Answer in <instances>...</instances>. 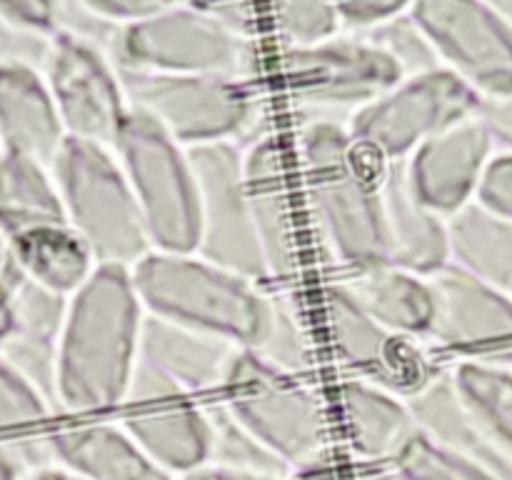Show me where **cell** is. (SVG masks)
Segmentation results:
<instances>
[{
	"label": "cell",
	"mask_w": 512,
	"mask_h": 480,
	"mask_svg": "<svg viewBox=\"0 0 512 480\" xmlns=\"http://www.w3.org/2000/svg\"><path fill=\"white\" fill-rule=\"evenodd\" d=\"M450 378L475 418L512 453V368L458 360V365L450 370Z\"/></svg>",
	"instance_id": "obj_31"
},
{
	"label": "cell",
	"mask_w": 512,
	"mask_h": 480,
	"mask_svg": "<svg viewBox=\"0 0 512 480\" xmlns=\"http://www.w3.org/2000/svg\"><path fill=\"white\" fill-rule=\"evenodd\" d=\"M80 3L88 5L100 18L123 28V25L155 18V15L165 13V10L175 8V5H183L185 0H80Z\"/></svg>",
	"instance_id": "obj_41"
},
{
	"label": "cell",
	"mask_w": 512,
	"mask_h": 480,
	"mask_svg": "<svg viewBox=\"0 0 512 480\" xmlns=\"http://www.w3.org/2000/svg\"><path fill=\"white\" fill-rule=\"evenodd\" d=\"M13 333V313H10V303L5 290L0 288V343Z\"/></svg>",
	"instance_id": "obj_47"
},
{
	"label": "cell",
	"mask_w": 512,
	"mask_h": 480,
	"mask_svg": "<svg viewBox=\"0 0 512 480\" xmlns=\"http://www.w3.org/2000/svg\"><path fill=\"white\" fill-rule=\"evenodd\" d=\"M115 423L170 475H188L208 465V420L203 400L138 363L115 410Z\"/></svg>",
	"instance_id": "obj_14"
},
{
	"label": "cell",
	"mask_w": 512,
	"mask_h": 480,
	"mask_svg": "<svg viewBox=\"0 0 512 480\" xmlns=\"http://www.w3.org/2000/svg\"><path fill=\"white\" fill-rule=\"evenodd\" d=\"M238 350V345L218 335L203 333V330L188 328V325L173 323L158 315H143L138 363L158 370L198 398L218 393Z\"/></svg>",
	"instance_id": "obj_20"
},
{
	"label": "cell",
	"mask_w": 512,
	"mask_h": 480,
	"mask_svg": "<svg viewBox=\"0 0 512 480\" xmlns=\"http://www.w3.org/2000/svg\"><path fill=\"white\" fill-rule=\"evenodd\" d=\"M53 33L23 28L0 15V65H28L43 70Z\"/></svg>",
	"instance_id": "obj_38"
},
{
	"label": "cell",
	"mask_w": 512,
	"mask_h": 480,
	"mask_svg": "<svg viewBox=\"0 0 512 480\" xmlns=\"http://www.w3.org/2000/svg\"><path fill=\"white\" fill-rule=\"evenodd\" d=\"M338 408L350 458L390 465L418 433L408 400L383 388L345 378L338 385Z\"/></svg>",
	"instance_id": "obj_24"
},
{
	"label": "cell",
	"mask_w": 512,
	"mask_h": 480,
	"mask_svg": "<svg viewBox=\"0 0 512 480\" xmlns=\"http://www.w3.org/2000/svg\"><path fill=\"white\" fill-rule=\"evenodd\" d=\"M110 148L138 200L153 250L195 253L198 188L188 150L138 108H128Z\"/></svg>",
	"instance_id": "obj_8"
},
{
	"label": "cell",
	"mask_w": 512,
	"mask_h": 480,
	"mask_svg": "<svg viewBox=\"0 0 512 480\" xmlns=\"http://www.w3.org/2000/svg\"><path fill=\"white\" fill-rule=\"evenodd\" d=\"M510 368H512V365H510Z\"/></svg>",
	"instance_id": "obj_52"
},
{
	"label": "cell",
	"mask_w": 512,
	"mask_h": 480,
	"mask_svg": "<svg viewBox=\"0 0 512 480\" xmlns=\"http://www.w3.org/2000/svg\"><path fill=\"white\" fill-rule=\"evenodd\" d=\"M488 3L493 5V8L498 10L505 20H508V25L512 28V0H488Z\"/></svg>",
	"instance_id": "obj_50"
},
{
	"label": "cell",
	"mask_w": 512,
	"mask_h": 480,
	"mask_svg": "<svg viewBox=\"0 0 512 480\" xmlns=\"http://www.w3.org/2000/svg\"><path fill=\"white\" fill-rule=\"evenodd\" d=\"M10 260H13V245H10L8 235L0 230V270H3Z\"/></svg>",
	"instance_id": "obj_48"
},
{
	"label": "cell",
	"mask_w": 512,
	"mask_h": 480,
	"mask_svg": "<svg viewBox=\"0 0 512 480\" xmlns=\"http://www.w3.org/2000/svg\"><path fill=\"white\" fill-rule=\"evenodd\" d=\"M480 98L448 68L403 75L345 123L353 143L375 163L408 160L425 140L475 118Z\"/></svg>",
	"instance_id": "obj_10"
},
{
	"label": "cell",
	"mask_w": 512,
	"mask_h": 480,
	"mask_svg": "<svg viewBox=\"0 0 512 480\" xmlns=\"http://www.w3.org/2000/svg\"><path fill=\"white\" fill-rule=\"evenodd\" d=\"M258 353L265 363L275 365L290 375H305L313 370L315 348L310 340L308 325L298 313V305L280 293H270V313L260 338Z\"/></svg>",
	"instance_id": "obj_34"
},
{
	"label": "cell",
	"mask_w": 512,
	"mask_h": 480,
	"mask_svg": "<svg viewBox=\"0 0 512 480\" xmlns=\"http://www.w3.org/2000/svg\"><path fill=\"white\" fill-rule=\"evenodd\" d=\"M55 415V405L0 360V455L23 478L55 465L50 448Z\"/></svg>",
	"instance_id": "obj_26"
},
{
	"label": "cell",
	"mask_w": 512,
	"mask_h": 480,
	"mask_svg": "<svg viewBox=\"0 0 512 480\" xmlns=\"http://www.w3.org/2000/svg\"><path fill=\"white\" fill-rule=\"evenodd\" d=\"M380 200L390 263L423 278H433L448 268V220L418 200L403 160L385 163L380 170Z\"/></svg>",
	"instance_id": "obj_19"
},
{
	"label": "cell",
	"mask_w": 512,
	"mask_h": 480,
	"mask_svg": "<svg viewBox=\"0 0 512 480\" xmlns=\"http://www.w3.org/2000/svg\"><path fill=\"white\" fill-rule=\"evenodd\" d=\"M55 465L88 480H178L113 420H78L55 425L50 433Z\"/></svg>",
	"instance_id": "obj_22"
},
{
	"label": "cell",
	"mask_w": 512,
	"mask_h": 480,
	"mask_svg": "<svg viewBox=\"0 0 512 480\" xmlns=\"http://www.w3.org/2000/svg\"><path fill=\"white\" fill-rule=\"evenodd\" d=\"M0 288L8 295L10 313H13V333L58 340L70 298L53 293L50 288L40 285L38 280L25 275L23 268L15 263V255L0 270Z\"/></svg>",
	"instance_id": "obj_32"
},
{
	"label": "cell",
	"mask_w": 512,
	"mask_h": 480,
	"mask_svg": "<svg viewBox=\"0 0 512 480\" xmlns=\"http://www.w3.org/2000/svg\"><path fill=\"white\" fill-rule=\"evenodd\" d=\"M390 470L395 480H498L480 465L440 448L420 430L390 460Z\"/></svg>",
	"instance_id": "obj_35"
},
{
	"label": "cell",
	"mask_w": 512,
	"mask_h": 480,
	"mask_svg": "<svg viewBox=\"0 0 512 480\" xmlns=\"http://www.w3.org/2000/svg\"><path fill=\"white\" fill-rule=\"evenodd\" d=\"M205 420H208V465L238 473L280 475L290 478L293 470L270 448H265L220 398L203 400Z\"/></svg>",
	"instance_id": "obj_30"
},
{
	"label": "cell",
	"mask_w": 512,
	"mask_h": 480,
	"mask_svg": "<svg viewBox=\"0 0 512 480\" xmlns=\"http://www.w3.org/2000/svg\"><path fill=\"white\" fill-rule=\"evenodd\" d=\"M360 35L370 40L373 45H378L383 53H388L395 60L403 75H415L425 73V70L443 68L438 63V55L430 48L428 38L423 35V30L415 25V20L410 18V13L398 15L393 20H385V23L373 25V28L363 30Z\"/></svg>",
	"instance_id": "obj_37"
},
{
	"label": "cell",
	"mask_w": 512,
	"mask_h": 480,
	"mask_svg": "<svg viewBox=\"0 0 512 480\" xmlns=\"http://www.w3.org/2000/svg\"><path fill=\"white\" fill-rule=\"evenodd\" d=\"M43 78L68 138L113 145L130 105L108 50L55 30Z\"/></svg>",
	"instance_id": "obj_15"
},
{
	"label": "cell",
	"mask_w": 512,
	"mask_h": 480,
	"mask_svg": "<svg viewBox=\"0 0 512 480\" xmlns=\"http://www.w3.org/2000/svg\"><path fill=\"white\" fill-rule=\"evenodd\" d=\"M185 5L218 20L220 25L253 40V43H265L260 0H185Z\"/></svg>",
	"instance_id": "obj_39"
},
{
	"label": "cell",
	"mask_w": 512,
	"mask_h": 480,
	"mask_svg": "<svg viewBox=\"0 0 512 480\" xmlns=\"http://www.w3.org/2000/svg\"><path fill=\"white\" fill-rule=\"evenodd\" d=\"M265 43L275 48L313 45L343 33L335 0H263Z\"/></svg>",
	"instance_id": "obj_33"
},
{
	"label": "cell",
	"mask_w": 512,
	"mask_h": 480,
	"mask_svg": "<svg viewBox=\"0 0 512 480\" xmlns=\"http://www.w3.org/2000/svg\"><path fill=\"white\" fill-rule=\"evenodd\" d=\"M270 75L298 120H340L393 88L403 70L360 33L275 48Z\"/></svg>",
	"instance_id": "obj_6"
},
{
	"label": "cell",
	"mask_w": 512,
	"mask_h": 480,
	"mask_svg": "<svg viewBox=\"0 0 512 480\" xmlns=\"http://www.w3.org/2000/svg\"><path fill=\"white\" fill-rule=\"evenodd\" d=\"M435 323L430 340L460 360L512 365V295L448 265L430 278Z\"/></svg>",
	"instance_id": "obj_16"
},
{
	"label": "cell",
	"mask_w": 512,
	"mask_h": 480,
	"mask_svg": "<svg viewBox=\"0 0 512 480\" xmlns=\"http://www.w3.org/2000/svg\"><path fill=\"white\" fill-rule=\"evenodd\" d=\"M10 245L25 275L65 298L78 293L98 268L95 255L68 223L20 233Z\"/></svg>",
	"instance_id": "obj_28"
},
{
	"label": "cell",
	"mask_w": 512,
	"mask_h": 480,
	"mask_svg": "<svg viewBox=\"0 0 512 480\" xmlns=\"http://www.w3.org/2000/svg\"><path fill=\"white\" fill-rule=\"evenodd\" d=\"M0 155H3V145H0Z\"/></svg>",
	"instance_id": "obj_51"
},
{
	"label": "cell",
	"mask_w": 512,
	"mask_h": 480,
	"mask_svg": "<svg viewBox=\"0 0 512 480\" xmlns=\"http://www.w3.org/2000/svg\"><path fill=\"white\" fill-rule=\"evenodd\" d=\"M0 360L40 390L58 410V340L10 333L0 343Z\"/></svg>",
	"instance_id": "obj_36"
},
{
	"label": "cell",
	"mask_w": 512,
	"mask_h": 480,
	"mask_svg": "<svg viewBox=\"0 0 512 480\" xmlns=\"http://www.w3.org/2000/svg\"><path fill=\"white\" fill-rule=\"evenodd\" d=\"M320 300L330 350L348 378L408 400L440 373L418 340L405 338L375 320L343 280L325 283Z\"/></svg>",
	"instance_id": "obj_11"
},
{
	"label": "cell",
	"mask_w": 512,
	"mask_h": 480,
	"mask_svg": "<svg viewBox=\"0 0 512 480\" xmlns=\"http://www.w3.org/2000/svg\"><path fill=\"white\" fill-rule=\"evenodd\" d=\"M495 153L498 148L493 135L475 115L425 140L403 165L418 200L443 218H450L478 200L480 183Z\"/></svg>",
	"instance_id": "obj_18"
},
{
	"label": "cell",
	"mask_w": 512,
	"mask_h": 480,
	"mask_svg": "<svg viewBox=\"0 0 512 480\" xmlns=\"http://www.w3.org/2000/svg\"><path fill=\"white\" fill-rule=\"evenodd\" d=\"M198 188V248L210 263L250 280H268L245 193L243 148L213 143L185 148Z\"/></svg>",
	"instance_id": "obj_13"
},
{
	"label": "cell",
	"mask_w": 512,
	"mask_h": 480,
	"mask_svg": "<svg viewBox=\"0 0 512 480\" xmlns=\"http://www.w3.org/2000/svg\"><path fill=\"white\" fill-rule=\"evenodd\" d=\"M130 275L145 313L218 335L238 348H258L270 313V293L258 280L198 253L165 250H150Z\"/></svg>",
	"instance_id": "obj_3"
},
{
	"label": "cell",
	"mask_w": 512,
	"mask_h": 480,
	"mask_svg": "<svg viewBox=\"0 0 512 480\" xmlns=\"http://www.w3.org/2000/svg\"><path fill=\"white\" fill-rule=\"evenodd\" d=\"M130 108L143 110L183 148L233 143L248 148L273 133L263 85L215 75L120 68Z\"/></svg>",
	"instance_id": "obj_4"
},
{
	"label": "cell",
	"mask_w": 512,
	"mask_h": 480,
	"mask_svg": "<svg viewBox=\"0 0 512 480\" xmlns=\"http://www.w3.org/2000/svg\"><path fill=\"white\" fill-rule=\"evenodd\" d=\"M445 220L450 265L512 295V220L480 200Z\"/></svg>",
	"instance_id": "obj_27"
},
{
	"label": "cell",
	"mask_w": 512,
	"mask_h": 480,
	"mask_svg": "<svg viewBox=\"0 0 512 480\" xmlns=\"http://www.w3.org/2000/svg\"><path fill=\"white\" fill-rule=\"evenodd\" d=\"M50 170L65 220L98 265L130 270L153 250L138 200L110 145L68 138Z\"/></svg>",
	"instance_id": "obj_5"
},
{
	"label": "cell",
	"mask_w": 512,
	"mask_h": 480,
	"mask_svg": "<svg viewBox=\"0 0 512 480\" xmlns=\"http://www.w3.org/2000/svg\"><path fill=\"white\" fill-rule=\"evenodd\" d=\"M113 60L120 68L170 75H215L263 85L260 43L233 33L190 5L123 25Z\"/></svg>",
	"instance_id": "obj_9"
},
{
	"label": "cell",
	"mask_w": 512,
	"mask_h": 480,
	"mask_svg": "<svg viewBox=\"0 0 512 480\" xmlns=\"http://www.w3.org/2000/svg\"><path fill=\"white\" fill-rule=\"evenodd\" d=\"M23 480H88V478H83V475L63 468V465H48V468L35 470V473L25 475Z\"/></svg>",
	"instance_id": "obj_46"
},
{
	"label": "cell",
	"mask_w": 512,
	"mask_h": 480,
	"mask_svg": "<svg viewBox=\"0 0 512 480\" xmlns=\"http://www.w3.org/2000/svg\"><path fill=\"white\" fill-rule=\"evenodd\" d=\"M218 398L290 470L330 453V420L318 390L300 375L265 363L253 350L235 353Z\"/></svg>",
	"instance_id": "obj_7"
},
{
	"label": "cell",
	"mask_w": 512,
	"mask_h": 480,
	"mask_svg": "<svg viewBox=\"0 0 512 480\" xmlns=\"http://www.w3.org/2000/svg\"><path fill=\"white\" fill-rule=\"evenodd\" d=\"M308 213L320 240L348 273L390 263L380 170L343 120H300L295 135Z\"/></svg>",
	"instance_id": "obj_2"
},
{
	"label": "cell",
	"mask_w": 512,
	"mask_h": 480,
	"mask_svg": "<svg viewBox=\"0 0 512 480\" xmlns=\"http://www.w3.org/2000/svg\"><path fill=\"white\" fill-rule=\"evenodd\" d=\"M68 140L43 70L0 65V145L50 165Z\"/></svg>",
	"instance_id": "obj_23"
},
{
	"label": "cell",
	"mask_w": 512,
	"mask_h": 480,
	"mask_svg": "<svg viewBox=\"0 0 512 480\" xmlns=\"http://www.w3.org/2000/svg\"><path fill=\"white\" fill-rule=\"evenodd\" d=\"M68 223L50 165L18 153L0 155V230L15 238L45 225Z\"/></svg>",
	"instance_id": "obj_29"
},
{
	"label": "cell",
	"mask_w": 512,
	"mask_h": 480,
	"mask_svg": "<svg viewBox=\"0 0 512 480\" xmlns=\"http://www.w3.org/2000/svg\"><path fill=\"white\" fill-rule=\"evenodd\" d=\"M245 193L268 280L293 285L303 270V245L295 220L288 160L278 135L268 133L243 150Z\"/></svg>",
	"instance_id": "obj_17"
},
{
	"label": "cell",
	"mask_w": 512,
	"mask_h": 480,
	"mask_svg": "<svg viewBox=\"0 0 512 480\" xmlns=\"http://www.w3.org/2000/svg\"><path fill=\"white\" fill-rule=\"evenodd\" d=\"M478 200L512 220V153H495L480 183Z\"/></svg>",
	"instance_id": "obj_42"
},
{
	"label": "cell",
	"mask_w": 512,
	"mask_h": 480,
	"mask_svg": "<svg viewBox=\"0 0 512 480\" xmlns=\"http://www.w3.org/2000/svg\"><path fill=\"white\" fill-rule=\"evenodd\" d=\"M143 315L133 275L118 265H98L70 295L58 335V413L93 418L118 410L138 368Z\"/></svg>",
	"instance_id": "obj_1"
},
{
	"label": "cell",
	"mask_w": 512,
	"mask_h": 480,
	"mask_svg": "<svg viewBox=\"0 0 512 480\" xmlns=\"http://www.w3.org/2000/svg\"><path fill=\"white\" fill-rule=\"evenodd\" d=\"M360 305L405 338H428L435 323V293L430 278L393 263L348 273L343 278Z\"/></svg>",
	"instance_id": "obj_25"
},
{
	"label": "cell",
	"mask_w": 512,
	"mask_h": 480,
	"mask_svg": "<svg viewBox=\"0 0 512 480\" xmlns=\"http://www.w3.org/2000/svg\"><path fill=\"white\" fill-rule=\"evenodd\" d=\"M60 0H0V15L38 33H55Z\"/></svg>",
	"instance_id": "obj_43"
},
{
	"label": "cell",
	"mask_w": 512,
	"mask_h": 480,
	"mask_svg": "<svg viewBox=\"0 0 512 480\" xmlns=\"http://www.w3.org/2000/svg\"><path fill=\"white\" fill-rule=\"evenodd\" d=\"M478 118L490 130L498 153H512V93L480 103Z\"/></svg>",
	"instance_id": "obj_44"
},
{
	"label": "cell",
	"mask_w": 512,
	"mask_h": 480,
	"mask_svg": "<svg viewBox=\"0 0 512 480\" xmlns=\"http://www.w3.org/2000/svg\"><path fill=\"white\" fill-rule=\"evenodd\" d=\"M410 18L438 63L480 98L512 93V28L488 0H415Z\"/></svg>",
	"instance_id": "obj_12"
},
{
	"label": "cell",
	"mask_w": 512,
	"mask_h": 480,
	"mask_svg": "<svg viewBox=\"0 0 512 480\" xmlns=\"http://www.w3.org/2000/svg\"><path fill=\"white\" fill-rule=\"evenodd\" d=\"M415 0H335L343 28L348 33H363L373 25L410 13Z\"/></svg>",
	"instance_id": "obj_40"
},
{
	"label": "cell",
	"mask_w": 512,
	"mask_h": 480,
	"mask_svg": "<svg viewBox=\"0 0 512 480\" xmlns=\"http://www.w3.org/2000/svg\"><path fill=\"white\" fill-rule=\"evenodd\" d=\"M180 480H293V478H280V475L238 473V470H223V468H213V465H203V468L183 475Z\"/></svg>",
	"instance_id": "obj_45"
},
{
	"label": "cell",
	"mask_w": 512,
	"mask_h": 480,
	"mask_svg": "<svg viewBox=\"0 0 512 480\" xmlns=\"http://www.w3.org/2000/svg\"><path fill=\"white\" fill-rule=\"evenodd\" d=\"M408 405L418 430L433 443L480 465L498 480H512V453L485 430V425L465 405L450 378V370H440L420 393L408 398Z\"/></svg>",
	"instance_id": "obj_21"
},
{
	"label": "cell",
	"mask_w": 512,
	"mask_h": 480,
	"mask_svg": "<svg viewBox=\"0 0 512 480\" xmlns=\"http://www.w3.org/2000/svg\"><path fill=\"white\" fill-rule=\"evenodd\" d=\"M0 480H23V475L15 470V465L8 463L3 455H0Z\"/></svg>",
	"instance_id": "obj_49"
}]
</instances>
